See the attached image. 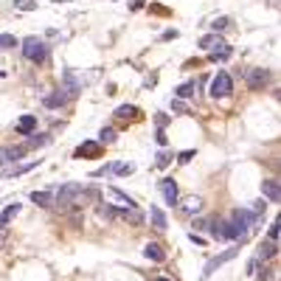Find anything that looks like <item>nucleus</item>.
I'll return each instance as SVG.
<instances>
[{"instance_id":"1","label":"nucleus","mask_w":281,"mask_h":281,"mask_svg":"<svg viewBox=\"0 0 281 281\" xmlns=\"http://www.w3.org/2000/svg\"><path fill=\"white\" fill-rule=\"evenodd\" d=\"M22 56L31 59V62H45L48 59V45L40 37H25L22 40Z\"/></svg>"},{"instance_id":"2","label":"nucleus","mask_w":281,"mask_h":281,"mask_svg":"<svg viewBox=\"0 0 281 281\" xmlns=\"http://www.w3.org/2000/svg\"><path fill=\"white\" fill-rule=\"evenodd\" d=\"M231 90H234L231 76H228L225 70H219V73L211 79V96L214 99H225V96H231Z\"/></svg>"},{"instance_id":"3","label":"nucleus","mask_w":281,"mask_h":281,"mask_svg":"<svg viewBox=\"0 0 281 281\" xmlns=\"http://www.w3.org/2000/svg\"><path fill=\"white\" fill-rule=\"evenodd\" d=\"M231 222L236 225L239 236H245V234H247V228L256 222V216L250 214V208H236V211H234V219H231Z\"/></svg>"},{"instance_id":"4","label":"nucleus","mask_w":281,"mask_h":281,"mask_svg":"<svg viewBox=\"0 0 281 281\" xmlns=\"http://www.w3.org/2000/svg\"><path fill=\"white\" fill-rule=\"evenodd\" d=\"M177 205L180 211L186 214V216H194V214H200L202 211V200L197 197V194H189V197H177Z\"/></svg>"},{"instance_id":"5","label":"nucleus","mask_w":281,"mask_h":281,"mask_svg":"<svg viewBox=\"0 0 281 281\" xmlns=\"http://www.w3.org/2000/svg\"><path fill=\"white\" fill-rule=\"evenodd\" d=\"M236 256V247H231V250H225L222 256H214L205 267H202V279H208V276H214V270H219L225 264V261H231V259Z\"/></svg>"},{"instance_id":"6","label":"nucleus","mask_w":281,"mask_h":281,"mask_svg":"<svg viewBox=\"0 0 281 281\" xmlns=\"http://www.w3.org/2000/svg\"><path fill=\"white\" fill-rule=\"evenodd\" d=\"M62 93H65L67 99H76L79 93H82V82H79V79L70 73V70L62 76Z\"/></svg>"},{"instance_id":"7","label":"nucleus","mask_w":281,"mask_h":281,"mask_svg":"<svg viewBox=\"0 0 281 281\" xmlns=\"http://www.w3.org/2000/svg\"><path fill=\"white\" fill-rule=\"evenodd\" d=\"M267 82H270V73L264 70V67H256V70H250V73H247V85H250L253 90H261Z\"/></svg>"},{"instance_id":"8","label":"nucleus","mask_w":281,"mask_h":281,"mask_svg":"<svg viewBox=\"0 0 281 281\" xmlns=\"http://www.w3.org/2000/svg\"><path fill=\"white\" fill-rule=\"evenodd\" d=\"M160 191H163V197H166L169 205H174V202H177L180 191H177V183H174L172 177H163V180H160Z\"/></svg>"},{"instance_id":"9","label":"nucleus","mask_w":281,"mask_h":281,"mask_svg":"<svg viewBox=\"0 0 281 281\" xmlns=\"http://www.w3.org/2000/svg\"><path fill=\"white\" fill-rule=\"evenodd\" d=\"M261 194H264L270 202H279V197H281L279 180H264V183H261Z\"/></svg>"},{"instance_id":"10","label":"nucleus","mask_w":281,"mask_h":281,"mask_svg":"<svg viewBox=\"0 0 281 281\" xmlns=\"http://www.w3.org/2000/svg\"><path fill=\"white\" fill-rule=\"evenodd\" d=\"M20 208H22L20 202H9V205H6V211H0V228H6V225L20 214Z\"/></svg>"},{"instance_id":"11","label":"nucleus","mask_w":281,"mask_h":281,"mask_svg":"<svg viewBox=\"0 0 281 281\" xmlns=\"http://www.w3.org/2000/svg\"><path fill=\"white\" fill-rule=\"evenodd\" d=\"M65 101H67V96H65V93H62V90H54L51 96H45V99H43V104L48 107V110H56V107H62Z\"/></svg>"},{"instance_id":"12","label":"nucleus","mask_w":281,"mask_h":281,"mask_svg":"<svg viewBox=\"0 0 281 281\" xmlns=\"http://www.w3.org/2000/svg\"><path fill=\"white\" fill-rule=\"evenodd\" d=\"M37 163H22V166H3L0 169V177H17V174H25V172H31Z\"/></svg>"},{"instance_id":"13","label":"nucleus","mask_w":281,"mask_h":281,"mask_svg":"<svg viewBox=\"0 0 281 281\" xmlns=\"http://www.w3.org/2000/svg\"><path fill=\"white\" fill-rule=\"evenodd\" d=\"M222 45H228V43H222L219 34H208V37L200 40V48H205V51H216V48H222Z\"/></svg>"},{"instance_id":"14","label":"nucleus","mask_w":281,"mask_h":281,"mask_svg":"<svg viewBox=\"0 0 281 281\" xmlns=\"http://www.w3.org/2000/svg\"><path fill=\"white\" fill-rule=\"evenodd\" d=\"M144 256L149 259V261H157V264H160V261L166 259V253H163V247L160 245H152V242H149V245L144 247Z\"/></svg>"},{"instance_id":"15","label":"nucleus","mask_w":281,"mask_h":281,"mask_svg":"<svg viewBox=\"0 0 281 281\" xmlns=\"http://www.w3.org/2000/svg\"><path fill=\"white\" fill-rule=\"evenodd\" d=\"M276 253H279L276 242H270V239H261V242H259V259H273Z\"/></svg>"},{"instance_id":"16","label":"nucleus","mask_w":281,"mask_h":281,"mask_svg":"<svg viewBox=\"0 0 281 281\" xmlns=\"http://www.w3.org/2000/svg\"><path fill=\"white\" fill-rule=\"evenodd\" d=\"M31 200L37 202V205H43V208H56V200L48 194V191H34Z\"/></svg>"},{"instance_id":"17","label":"nucleus","mask_w":281,"mask_h":281,"mask_svg":"<svg viewBox=\"0 0 281 281\" xmlns=\"http://www.w3.org/2000/svg\"><path fill=\"white\" fill-rule=\"evenodd\" d=\"M149 219H152V225H155L157 231H166V228H169L166 214L160 211V208H155V205H152V211H149Z\"/></svg>"},{"instance_id":"18","label":"nucleus","mask_w":281,"mask_h":281,"mask_svg":"<svg viewBox=\"0 0 281 281\" xmlns=\"http://www.w3.org/2000/svg\"><path fill=\"white\" fill-rule=\"evenodd\" d=\"M34 130H37V118H34V115H22L20 121H17V132L31 135Z\"/></svg>"},{"instance_id":"19","label":"nucleus","mask_w":281,"mask_h":281,"mask_svg":"<svg viewBox=\"0 0 281 281\" xmlns=\"http://www.w3.org/2000/svg\"><path fill=\"white\" fill-rule=\"evenodd\" d=\"M141 112H138V107H132V104H124V107H118L115 110V118H121V121H130V118H138Z\"/></svg>"},{"instance_id":"20","label":"nucleus","mask_w":281,"mask_h":281,"mask_svg":"<svg viewBox=\"0 0 281 281\" xmlns=\"http://www.w3.org/2000/svg\"><path fill=\"white\" fill-rule=\"evenodd\" d=\"M101 152V146L99 144H82L76 149V157H96Z\"/></svg>"},{"instance_id":"21","label":"nucleus","mask_w":281,"mask_h":281,"mask_svg":"<svg viewBox=\"0 0 281 281\" xmlns=\"http://www.w3.org/2000/svg\"><path fill=\"white\" fill-rule=\"evenodd\" d=\"M194 90H197V85H194V82H186V85H180V87H177L174 96H177V99H191V96H194Z\"/></svg>"},{"instance_id":"22","label":"nucleus","mask_w":281,"mask_h":281,"mask_svg":"<svg viewBox=\"0 0 281 281\" xmlns=\"http://www.w3.org/2000/svg\"><path fill=\"white\" fill-rule=\"evenodd\" d=\"M228 56H231V45H222V48L211 51V59H214V62H219V59H228Z\"/></svg>"},{"instance_id":"23","label":"nucleus","mask_w":281,"mask_h":281,"mask_svg":"<svg viewBox=\"0 0 281 281\" xmlns=\"http://www.w3.org/2000/svg\"><path fill=\"white\" fill-rule=\"evenodd\" d=\"M99 141L101 144H112V141H115V130H112V127H104L99 132Z\"/></svg>"},{"instance_id":"24","label":"nucleus","mask_w":281,"mask_h":281,"mask_svg":"<svg viewBox=\"0 0 281 281\" xmlns=\"http://www.w3.org/2000/svg\"><path fill=\"white\" fill-rule=\"evenodd\" d=\"M132 172H135L132 163H115V166H112V174H121V177L124 174H132Z\"/></svg>"},{"instance_id":"25","label":"nucleus","mask_w":281,"mask_h":281,"mask_svg":"<svg viewBox=\"0 0 281 281\" xmlns=\"http://www.w3.org/2000/svg\"><path fill=\"white\" fill-rule=\"evenodd\" d=\"M231 25V17H216V20L211 22V28H214V34H219V31H225Z\"/></svg>"},{"instance_id":"26","label":"nucleus","mask_w":281,"mask_h":281,"mask_svg":"<svg viewBox=\"0 0 281 281\" xmlns=\"http://www.w3.org/2000/svg\"><path fill=\"white\" fill-rule=\"evenodd\" d=\"M172 157H174V155H172V152H166V149H163V152H157L155 166H160V169H163V166H169V163H172Z\"/></svg>"},{"instance_id":"27","label":"nucleus","mask_w":281,"mask_h":281,"mask_svg":"<svg viewBox=\"0 0 281 281\" xmlns=\"http://www.w3.org/2000/svg\"><path fill=\"white\" fill-rule=\"evenodd\" d=\"M14 45H17V40H14L11 34H0V51H9Z\"/></svg>"},{"instance_id":"28","label":"nucleus","mask_w":281,"mask_h":281,"mask_svg":"<svg viewBox=\"0 0 281 281\" xmlns=\"http://www.w3.org/2000/svg\"><path fill=\"white\" fill-rule=\"evenodd\" d=\"M45 144H48V135H31V141H28V146H31V149L45 146Z\"/></svg>"},{"instance_id":"29","label":"nucleus","mask_w":281,"mask_h":281,"mask_svg":"<svg viewBox=\"0 0 281 281\" xmlns=\"http://www.w3.org/2000/svg\"><path fill=\"white\" fill-rule=\"evenodd\" d=\"M172 110H174V112H189V107L183 104V99H174V101H172Z\"/></svg>"},{"instance_id":"30","label":"nucleus","mask_w":281,"mask_h":281,"mask_svg":"<svg viewBox=\"0 0 281 281\" xmlns=\"http://www.w3.org/2000/svg\"><path fill=\"white\" fill-rule=\"evenodd\" d=\"M267 239H270V242H276V239H279V222H273V225H270Z\"/></svg>"},{"instance_id":"31","label":"nucleus","mask_w":281,"mask_h":281,"mask_svg":"<svg viewBox=\"0 0 281 281\" xmlns=\"http://www.w3.org/2000/svg\"><path fill=\"white\" fill-rule=\"evenodd\" d=\"M155 121H157V130H163V127L169 124V118L163 115V112H157V115H155Z\"/></svg>"},{"instance_id":"32","label":"nucleus","mask_w":281,"mask_h":281,"mask_svg":"<svg viewBox=\"0 0 281 281\" xmlns=\"http://www.w3.org/2000/svg\"><path fill=\"white\" fill-rule=\"evenodd\" d=\"M191 157H194V152L189 149V152H180V155H177V160H180V163H189Z\"/></svg>"},{"instance_id":"33","label":"nucleus","mask_w":281,"mask_h":281,"mask_svg":"<svg viewBox=\"0 0 281 281\" xmlns=\"http://www.w3.org/2000/svg\"><path fill=\"white\" fill-rule=\"evenodd\" d=\"M144 3H146V0H130V9L138 11V9H144Z\"/></svg>"},{"instance_id":"34","label":"nucleus","mask_w":281,"mask_h":281,"mask_svg":"<svg viewBox=\"0 0 281 281\" xmlns=\"http://www.w3.org/2000/svg\"><path fill=\"white\" fill-rule=\"evenodd\" d=\"M17 6H20V9H25V11H31V9H34V3H31V0H20Z\"/></svg>"},{"instance_id":"35","label":"nucleus","mask_w":281,"mask_h":281,"mask_svg":"<svg viewBox=\"0 0 281 281\" xmlns=\"http://www.w3.org/2000/svg\"><path fill=\"white\" fill-rule=\"evenodd\" d=\"M157 144L166 146V132H163V130H157Z\"/></svg>"},{"instance_id":"36","label":"nucleus","mask_w":281,"mask_h":281,"mask_svg":"<svg viewBox=\"0 0 281 281\" xmlns=\"http://www.w3.org/2000/svg\"><path fill=\"white\" fill-rule=\"evenodd\" d=\"M3 239H6V231H3V228H0V247H3Z\"/></svg>"},{"instance_id":"37","label":"nucleus","mask_w":281,"mask_h":281,"mask_svg":"<svg viewBox=\"0 0 281 281\" xmlns=\"http://www.w3.org/2000/svg\"><path fill=\"white\" fill-rule=\"evenodd\" d=\"M0 163H6V155H3V149H0Z\"/></svg>"},{"instance_id":"38","label":"nucleus","mask_w":281,"mask_h":281,"mask_svg":"<svg viewBox=\"0 0 281 281\" xmlns=\"http://www.w3.org/2000/svg\"><path fill=\"white\" fill-rule=\"evenodd\" d=\"M54 3H67V0H54Z\"/></svg>"},{"instance_id":"39","label":"nucleus","mask_w":281,"mask_h":281,"mask_svg":"<svg viewBox=\"0 0 281 281\" xmlns=\"http://www.w3.org/2000/svg\"><path fill=\"white\" fill-rule=\"evenodd\" d=\"M3 76H6V73H3V70H0V79H3Z\"/></svg>"},{"instance_id":"40","label":"nucleus","mask_w":281,"mask_h":281,"mask_svg":"<svg viewBox=\"0 0 281 281\" xmlns=\"http://www.w3.org/2000/svg\"><path fill=\"white\" fill-rule=\"evenodd\" d=\"M157 281H166V279H157Z\"/></svg>"}]
</instances>
